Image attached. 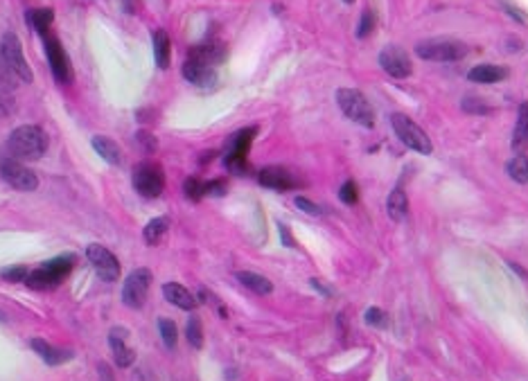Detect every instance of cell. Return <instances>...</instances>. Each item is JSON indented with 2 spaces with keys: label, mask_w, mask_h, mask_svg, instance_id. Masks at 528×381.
Segmentation results:
<instances>
[{
  "label": "cell",
  "mask_w": 528,
  "mask_h": 381,
  "mask_svg": "<svg viewBox=\"0 0 528 381\" xmlns=\"http://www.w3.org/2000/svg\"><path fill=\"white\" fill-rule=\"evenodd\" d=\"M7 147H10V151L16 158L36 160L48 151V136H45L43 129L25 124V127H19L12 131L10 140H7Z\"/></svg>",
  "instance_id": "cell-1"
},
{
  "label": "cell",
  "mask_w": 528,
  "mask_h": 381,
  "mask_svg": "<svg viewBox=\"0 0 528 381\" xmlns=\"http://www.w3.org/2000/svg\"><path fill=\"white\" fill-rule=\"evenodd\" d=\"M73 267H75L73 255H59V258H54L50 262H43L41 267L34 269L32 273L27 275L25 282L32 286V289H38V291L52 289V286H57L61 280L71 273Z\"/></svg>",
  "instance_id": "cell-2"
},
{
  "label": "cell",
  "mask_w": 528,
  "mask_h": 381,
  "mask_svg": "<svg viewBox=\"0 0 528 381\" xmlns=\"http://www.w3.org/2000/svg\"><path fill=\"white\" fill-rule=\"evenodd\" d=\"M337 104L352 122L361 127H375V108L366 99L361 90L357 88H339L337 90Z\"/></svg>",
  "instance_id": "cell-3"
},
{
  "label": "cell",
  "mask_w": 528,
  "mask_h": 381,
  "mask_svg": "<svg viewBox=\"0 0 528 381\" xmlns=\"http://www.w3.org/2000/svg\"><path fill=\"white\" fill-rule=\"evenodd\" d=\"M416 52L420 59L427 61H458L470 52V48L463 41L454 38H429L416 45Z\"/></svg>",
  "instance_id": "cell-4"
},
{
  "label": "cell",
  "mask_w": 528,
  "mask_h": 381,
  "mask_svg": "<svg viewBox=\"0 0 528 381\" xmlns=\"http://www.w3.org/2000/svg\"><path fill=\"white\" fill-rule=\"evenodd\" d=\"M0 57H3L7 68L12 70L16 79H21L23 84L32 82V68L27 66V59H25V54H23L21 38L14 32H5L3 38H0Z\"/></svg>",
  "instance_id": "cell-5"
},
{
  "label": "cell",
  "mask_w": 528,
  "mask_h": 381,
  "mask_svg": "<svg viewBox=\"0 0 528 381\" xmlns=\"http://www.w3.org/2000/svg\"><path fill=\"white\" fill-rule=\"evenodd\" d=\"M391 124H393V131L398 134V138L409 147V149H413L418 153H424V156L427 153H431L429 136H427L413 120H409L407 115H402V113H393Z\"/></svg>",
  "instance_id": "cell-6"
},
{
  "label": "cell",
  "mask_w": 528,
  "mask_h": 381,
  "mask_svg": "<svg viewBox=\"0 0 528 381\" xmlns=\"http://www.w3.org/2000/svg\"><path fill=\"white\" fill-rule=\"evenodd\" d=\"M0 176L7 185H12L14 190L21 192H34L38 188V178L29 167L23 165L21 160L5 156L0 158Z\"/></svg>",
  "instance_id": "cell-7"
},
{
  "label": "cell",
  "mask_w": 528,
  "mask_h": 381,
  "mask_svg": "<svg viewBox=\"0 0 528 381\" xmlns=\"http://www.w3.org/2000/svg\"><path fill=\"white\" fill-rule=\"evenodd\" d=\"M134 188L147 199H156L165 190V174L156 162H141L134 169Z\"/></svg>",
  "instance_id": "cell-8"
},
{
  "label": "cell",
  "mask_w": 528,
  "mask_h": 381,
  "mask_svg": "<svg viewBox=\"0 0 528 381\" xmlns=\"http://www.w3.org/2000/svg\"><path fill=\"white\" fill-rule=\"evenodd\" d=\"M149 286H152V271L149 269L131 271L122 286V302L131 309H141L147 300V293H149Z\"/></svg>",
  "instance_id": "cell-9"
},
{
  "label": "cell",
  "mask_w": 528,
  "mask_h": 381,
  "mask_svg": "<svg viewBox=\"0 0 528 381\" xmlns=\"http://www.w3.org/2000/svg\"><path fill=\"white\" fill-rule=\"evenodd\" d=\"M86 258L93 264V269L97 271V275L102 280H106V282H115V280L120 278V262L106 246L88 244L86 246Z\"/></svg>",
  "instance_id": "cell-10"
},
{
  "label": "cell",
  "mask_w": 528,
  "mask_h": 381,
  "mask_svg": "<svg viewBox=\"0 0 528 381\" xmlns=\"http://www.w3.org/2000/svg\"><path fill=\"white\" fill-rule=\"evenodd\" d=\"M255 134H258V129L248 127V129L237 131V134L230 138V149L226 153V167L230 172H237V174L246 172V153H248V147H251Z\"/></svg>",
  "instance_id": "cell-11"
},
{
  "label": "cell",
  "mask_w": 528,
  "mask_h": 381,
  "mask_svg": "<svg viewBox=\"0 0 528 381\" xmlns=\"http://www.w3.org/2000/svg\"><path fill=\"white\" fill-rule=\"evenodd\" d=\"M379 66L395 79H407L413 70V64H411L409 54L398 48V45H388L382 52H379Z\"/></svg>",
  "instance_id": "cell-12"
},
{
  "label": "cell",
  "mask_w": 528,
  "mask_h": 381,
  "mask_svg": "<svg viewBox=\"0 0 528 381\" xmlns=\"http://www.w3.org/2000/svg\"><path fill=\"white\" fill-rule=\"evenodd\" d=\"M45 52H48V61L52 68V75L57 77V82L66 84L71 82V61L66 57V50L61 48L57 36L45 34Z\"/></svg>",
  "instance_id": "cell-13"
},
{
  "label": "cell",
  "mask_w": 528,
  "mask_h": 381,
  "mask_svg": "<svg viewBox=\"0 0 528 381\" xmlns=\"http://www.w3.org/2000/svg\"><path fill=\"white\" fill-rule=\"evenodd\" d=\"M183 77L188 79L190 84H197V86H211L217 79V73H215V66L206 64L197 57H188L183 66Z\"/></svg>",
  "instance_id": "cell-14"
},
{
  "label": "cell",
  "mask_w": 528,
  "mask_h": 381,
  "mask_svg": "<svg viewBox=\"0 0 528 381\" xmlns=\"http://www.w3.org/2000/svg\"><path fill=\"white\" fill-rule=\"evenodd\" d=\"M108 345H111L115 363H118L120 368H129V365L134 363L136 352H134V347H131L129 341H127V330L113 328L111 334H108Z\"/></svg>",
  "instance_id": "cell-15"
},
{
  "label": "cell",
  "mask_w": 528,
  "mask_h": 381,
  "mask_svg": "<svg viewBox=\"0 0 528 381\" xmlns=\"http://www.w3.org/2000/svg\"><path fill=\"white\" fill-rule=\"evenodd\" d=\"M258 181L269 190H291L296 185L293 176L285 167H264L258 174Z\"/></svg>",
  "instance_id": "cell-16"
},
{
  "label": "cell",
  "mask_w": 528,
  "mask_h": 381,
  "mask_svg": "<svg viewBox=\"0 0 528 381\" xmlns=\"http://www.w3.org/2000/svg\"><path fill=\"white\" fill-rule=\"evenodd\" d=\"M29 345H32L34 352L41 356V359L48 365H61V363H66V361L73 359L71 349L54 347V345H50L48 341H43V339H32V341H29Z\"/></svg>",
  "instance_id": "cell-17"
},
{
  "label": "cell",
  "mask_w": 528,
  "mask_h": 381,
  "mask_svg": "<svg viewBox=\"0 0 528 381\" xmlns=\"http://www.w3.org/2000/svg\"><path fill=\"white\" fill-rule=\"evenodd\" d=\"M163 295H165V300L172 302L174 307L185 309V312H190V309L197 307V298H194V295L178 282H167L165 286H163Z\"/></svg>",
  "instance_id": "cell-18"
},
{
  "label": "cell",
  "mask_w": 528,
  "mask_h": 381,
  "mask_svg": "<svg viewBox=\"0 0 528 381\" xmlns=\"http://www.w3.org/2000/svg\"><path fill=\"white\" fill-rule=\"evenodd\" d=\"M508 77V70L501 68V66H492V64H481L475 66L468 73V79L470 82H477V84H496L501 79Z\"/></svg>",
  "instance_id": "cell-19"
},
{
  "label": "cell",
  "mask_w": 528,
  "mask_h": 381,
  "mask_svg": "<svg viewBox=\"0 0 528 381\" xmlns=\"http://www.w3.org/2000/svg\"><path fill=\"white\" fill-rule=\"evenodd\" d=\"M93 149H95L99 156H102L106 162L111 165H122V153H120V147L113 143L111 138H104V136H95L93 138Z\"/></svg>",
  "instance_id": "cell-20"
},
{
  "label": "cell",
  "mask_w": 528,
  "mask_h": 381,
  "mask_svg": "<svg viewBox=\"0 0 528 381\" xmlns=\"http://www.w3.org/2000/svg\"><path fill=\"white\" fill-rule=\"evenodd\" d=\"M237 280L246 286V289H251L253 293H258V295H269L271 291H274V284L269 282V278H264L260 273H253V271H239Z\"/></svg>",
  "instance_id": "cell-21"
},
{
  "label": "cell",
  "mask_w": 528,
  "mask_h": 381,
  "mask_svg": "<svg viewBox=\"0 0 528 381\" xmlns=\"http://www.w3.org/2000/svg\"><path fill=\"white\" fill-rule=\"evenodd\" d=\"M528 147V102L519 106L517 113V124H515V134H512V149L522 151Z\"/></svg>",
  "instance_id": "cell-22"
},
{
  "label": "cell",
  "mask_w": 528,
  "mask_h": 381,
  "mask_svg": "<svg viewBox=\"0 0 528 381\" xmlns=\"http://www.w3.org/2000/svg\"><path fill=\"white\" fill-rule=\"evenodd\" d=\"M386 208H388V214H391L393 221H402L409 212V199L405 190L395 188L391 194H388V201H386Z\"/></svg>",
  "instance_id": "cell-23"
},
{
  "label": "cell",
  "mask_w": 528,
  "mask_h": 381,
  "mask_svg": "<svg viewBox=\"0 0 528 381\" xmlns=\"http://www.w3.org/2000/svg\"><path fill=\"white\" fill-rule=\"evenodd\" d=\"M190 57H197L201 61H206V64L211 66H217L219 61L224 59V48L219 43H206V45H197V48H192Z\"/></svg>",
  "instance_id": "cell-24"
},
{
  "label": "cell",
  "mask_w": 528,
  "mask_h": 381,
  "mask_svg": "<svg viewBox=\"0 0 528 381\" xmlns=\"http://www.w3.org/2000/svg\"><path fill=\"white\" fill-rule=\"evenodd\" d=\"M154 57H156L158 68L169 66V36L165 29H156L154 34Z\"/></svg>",
  "instance_id": "cell-25"
},
{
  "label": "cell",
  "mask_w": 528,
  "mask_h": 381,
  "mask_svg": "<svg viewBox=\"0 0 528 381\" xmlns=\"http://www.w3.org/2000/svg\"><path fill=\"white\" fill-rule=\"evenodd\" d=\"M52 21H54V12L48 10V7H43V10H29L27 12V23L36 29L38 34H43V36H45V32H48V27L52 25Z\"/></svg>",
  "instance_id": "cell-26"
},
{
  "label": "cell",
  "mask_w": 528,
  "mask_h": 381,
  "mask_svg": "<svg viewBox=\"0 0 528 381\" xmlns=\"http://www.w3.org/2000/svg\"><path fill=\"white\" fill-rule=\"evenodd\" d=\"M169 228V219L167 217H158V219H152L145 228V242L149 246L160 244V239L165 237V232Z\"/></svg>",
  "instance_id": "cell-27"
},
{
  "label": "cell",
  "mask_w": 528,
  "mask_h": 381,
  "mask_svg": "<svg viewBox=\"0 0 528 381\" xmlns=\"http://www.w3.org/2000/svg\"><path fill=\"white\" fill-rule=\"evenodd\" d=\"M506 172L510 174L512 181L517 183H528V158L526 156H515L508 165H506Z\"/></svg>",
  "instance_id": "cell-28"
},
{
  "label": "cell",
  "mask_w": 528,
  "mask_h": 381,
  "mask_svg": "<svg viewBox=\"0 0 528 381\" xmlns=\"http://www.w3.org/2000/svg\"><path fill=\"white\" fill-rule=\"evenodd\" d=\"M185 336H188V343L192 347H204V328H201V321L197 316H192L188 321V328H185Z\"/></svg>",
  "instance_id": "cell-29"
},
{
  "label": "cell",
  "mask_w": 528,
  "mask_h": 381,
  "mask_svg": "<svg viewBox=\"0 0 528 381\" xmlns=\"http://www.w3.org/2000/svg\"><path fill=\"white\" fill-rule=\"evenodd\" d=\"M158 332H160L163 343H165L169 349H174L176 347V339H178L174 321H169V318H160V321H158Z\"/></svg>",
  "instance_id": "cell-30"
},
{
  "label": "cell",
  "mask_w": 528,
  "mask_h": 381,
  "mask_svg": "<svg viewBox=\"0 0 528 381\" xmlns=\"http://www.w3.org/2000/svg\"><path fill=\"white\" fill-rule=\"evenodd\" d=\"M183 192H185V197H188L190 201H199V199L206 194V183L201 181V178L192 176V178H188V181H185Z\"/></svg>",
  "instance_id": "cell-31"
},
{
  "label": "cell",
  "mask_w": 528,
  "mask_h": 381,
  "mask_svg": "<svg viewBox=\"0 0 528 381\" xmlns=\"http://www.w3.org/2000/svg\"><path fill=\"white\" fill-rule=\"evenodd\" d=\"M27 269L25 267H12V269H3L0 271V278L5 280V282H25L27 280Z\"/></svg>",
  "instance_id": "cell-32"
},
{
  "label": "cell",
  "mask_w": 528,
  "mask_h": 381,
  "mask_svg": "<svg viewBox=\"0 0 528 381\" xmlns=\"http://www.w3.org/2000/svg\"><path fill=\"white\" fill-rule=\"evenodd\" d=\"M339 197H341V201H344V204H348V206H355L357 201H359V190H357V185H355L352 181H348V183H344V185H341V192H339Z\"/></svg>",
  "instance_id": "cell-33"
},
{
  "label": "cell",
  "mask_w": 528,
  "mask_h": 381,
  "mask_svg": "<svg viewBox=\"0 0 528 381\" xmlns=\"http://www.w3.org/2000/svg\"><path fill=\"white\" fill-rule=\"evenodd\" d=\"M372 27H375V14H372L370 10H366L361 14V21H359V29H357V36L363 38L368 36L372 32Z\"/></svg>",
  "instance_id": "cell-34"
},
{
  "label": "cell",
  "mask_w": 528,
  "mask_h": 381,
  "mask_svg": "<svg viewBox=\"0 0 528 381\" xmlns=\"http://www.w3.org/2000/svg\"><path fill=\"white\" fill-rule=\"evenodd\" d=\"M19 79L14 77V73L10 68H7V64L3 61V57H0V88H5V90H10L14 84H16Z\"/></svg>",
  "instance_id": "cell-35"
},
{
  "label": "cell",
  "mask_w": 528,
  "mask_h": 381,
  "mask_svg": "<svg viewBox=\"0 0 528 381\" xmlns=\"http://www.w3.org/2000/svg\"><path fill=\"white\" fill-rule=\"evenodd\" d=\"M366 323L368 325H372V328H384L386 325V314L382 312V309H377V307H370V309H366Z\"/></svg>",
  "instance_id": "cell-36"
},
{
  "label": "cell",
  "mask_w": 528,
  "mask_h": 381,
  "mask_svg": "<svg viewBox=\"0 0 528 381\" xmlns=\"http://www.w3.org/2000/svg\"><path fill=\"white\" fill-rule=\"evenodd\" d=\"M296 206L302 210V212H307V214H321V208H318L316 204H312L309 199H305V197H296Z\"/></svg>",
  "instance_id": "cell-37"
},
{
  "label": "cell",
  "mask_w": 528,
  "mask_h": 381,
  "mask_svg": "<svg viewBox=\"0 0 528 381\" xmlns=\"http://www.w3.org/2000/svg\"><path fill=\"white\" fill-rule=\"evenodd\" d=\"M14 102H12V97L7 95V93H0V118H7V115H12L14 113Z\"/></svg>",
  "instance_id": "cell-38"
},
{
  "label": "cell",
  "mask_w": 528,
  "mask_h": 381,
  "mask_svg": "<svg viewBox=\"0 0 528 381\" xmlns=\"http://www.w3.org/2000/svg\"><path fill=\"white\" fill-rule=\"evenodd\" d=\"M206 194H213V197H221V194H226V183H224V181H211V183H206Z\"/></svg>",
  "instance_id": "cell-39"
},
{
  "label": "cell",
  "mask_w": 528,
  "mask_h": 381,
  "mask_svg": "<svg viewBox=\"0 0 528 381\" xmlns=\"http://www.w3.org/2000/svg\"><path fill=\"white\" fill-rule=\"evenodd\" d=\"M136 138H138V143H141V147H147L149 151L156 149V140H154L152 134H147V131H138Z\"/></svg>",
  "instance_id": "cell-40"
},
{
  "label": "cell",
  "mask_w": 528,
  "mask_h": 381,
  "mask_svg": "<svg viewBox=\"0 0 528 381\" xmlns=\"http://www.w3.org/2000/svg\"><path fill=\"white\" fill-rule=\"evenodd\" d=\"M463 108H465V111H470V113H488V108L481 106L479 99H465Z\"/></svg>",
  "instance_id": "cell-41"
},
{
  "label": "cell",
  "mask_w": 528,
  "mask_h": 381,
  "mask_svg": "<svg viewBox=\"0 0 528 381\" xmlns=\"http://www.w3.org/2000/svg\"><path fill=\"white\" fill-rule=\"evenodd\" d=\"M97 370H99V381H115V379H113V372H111V368H108L106 363H99Z\"/></svg>",
  "instance_id": "cell-42"
},
{
  "label": "cell",
  "mask_w": 528,
  "mask_h": 381,
  "mask_svg": "<svg viewBox=\"0 0 528 381\" xmlns=\"http://www.w3.org/2000/svg\"><path fill=\"white\" fill-rule=\"evenodd\" d=\"M280 235H283L285 246H293V239L289 237V230H287V225H280Z\"/></svg>",
  "instance_id": "cell-43"
},
{
  "label": "cell",
  "mask_w": 528,
  "mask_h": 381,
  "mask_svg": "<svg viewBox=\"0 0 528 381\" xmlns=\"http://www.w3.org/2000/svg\"><path fill=\"white\" fill-rule=\"evenodd\" d=\"M344 3H348V5H352V3H355V0H344Z\"/></svg>",
  "instance_id": "cell-44"
}]
</instances>
